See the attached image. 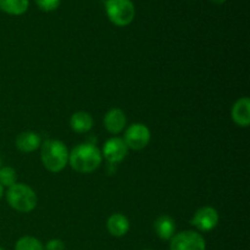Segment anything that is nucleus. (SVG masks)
<instances>
[{"label":"nucleus","instance_id":"obj_16","mask_svg":"<svg viewBox=\"0 0 250 250\" xmlns=\"http://www.w3.org/2000/svg\"><path fill=\"white\" fill-rule=\"evenodd\" d=\"M15 250H44V246L36 237L24 236L16 242Z\"/></svg>","mask_w":250,"mask_h":250},{"label":"nucleus","instance_id":"obj_4","mask_svg":"<svg viewBox=\"0 0 250 250\" xmlns=\"http://www.w3.org/2000/svg\"><path fill=\"white\" fill-rule=\"evenodd\" d=\"M105 10L110 21L119 27L128 26L136 16V9L131 0H106Z\"/></svg>","mask_w":250,"mask_h":250},{"label":"nucleus","instance_id":"obj_24","mask_svg":"<svg viewBox=\"0 0 250 250\" xmlns=\"http://www.w3.org/2000/svg\"><path fill=\"white\" fill-rule=\"evenodd\" d=\"M144 250H153V249H144Z\"/></svg>","mask_w":250,"mask_h":250},{"label":"nucleus","instance_id":"obj_17","mask_svg":"<svg viewBox=\"0 0 250 250\" xmlns=\"http://www.w3.org/2000/svg\"><path fill=\"white\" fill-rule=\"evenodd\" d=\"M17 181V173L15 168L10 167V166H4L0 167V185L2 187L10 188L14 186Z\"/></svg>","mask_w":250,"mask_h":250},{"label":"nucleus","instance_id":"obj_11","mask_svg":"<svg viewBox=\"0 0 250 250\" xmlns=\"http://www.w3.org/2000/svg\"><path fill=\"white\" fill-rule=\"evenodd\" d=\"M154 229L159 238L163 241H170L176 232L175 220L168 215H161L154 222Z\"/></svg>","mask_w":250,"mask_h":250},{"label":"nucleus","instance_id":"obj_5","mask_svg":"<svg viewBox=\"0 0 250 250\" xmlns=\"http://www.w3.org/2000/svg\"><path fill=\"white\" fill-rule=\"evenodd\" d=\"M204 237L195 231H183L175 233L170 239V250H205Z\"/></svg>","mask_w":250,"mask_h":250},{"label":"nucleus","instance_id":"obj_12","mask_svg":"<svg viewBox=\"0 0 250 250\" xmlns=\"http://www.w3.org/2000/svg\"><path fill=\"white\" fill-rule=\"evenodd\" d=\"M107 231L114 237H124L129 231V221L125 215L114 214L107 219Z\"/></svg>","mask_w":250,"mask_h":250},{"label":"nucleus","instance_id":"obj_8","mask_svg":"<svg viewBox=\"0 0 250 250\" xmlns=\"http://www.w3.org/2000/svg\"><path fill=\"white\" fill-rule=\"evenodd\" d=\"M127 154H128V148H127L124 138H119V137L107 139L102 151L103 158L109 161L110 164L121 163L126 158Z\"/></svg>","mask_w":250,"mask_h":250},{"label":"nucleus","instance_id":"obj_23","mask_svg":"<svg viewBox=\"0 0 250 250\" xmlns=\"http://www.w3.org/2000/svg\"><path fill=\"white\" fill-rule=\"evenodd\" d=\"M0 250H5V249H2V248H1V247H0Z\"/></svg>","mask_w":250,"mask_h":250},{"label":"nucleus","instance_id":"obj_2","mask_svg":"<svg viewBox=\"0 0 250 250\" xmlns=\"http://www.w3.org/2000/svg\"><path fill=\"white\" fill-rule=\"evenodd\" d=\"M41 159L49 172H60L68 163L67 146L58 139H48L41 144Z\"/></svg>","mask_w":250,"mask_h":250},{"label":"nucleus","instance_id":"obj_10","mask_svg":"<svg viewBox=\"0 0 250 250\" xmlns=\"http://www.w3.org/2000/svg\"><path fill=\"white\" fill-rule=\"evenodd\" d=\"M232 120L239 127H249L250 125V99L243 97L237 100L232 106Z\"/></svg>","mask_w":250,"mask_h":250},{"label":"nucleus","instance_id":"obj_13","mask_svg":"<svg viewBox=\"0 0 250 250\" xmlns=\"http://www.w3.org/2000/svg\"><path fill=\"white\" fill-rule=\"evenodd\" d=\"M42 141L39 134L34 132H23L16 138V148L23 153H32L41 146Z\"/></svg>","mask_w":250,"mask_h":250},{"label":"nucleus","instance_id":"obj_9","mask_svg":"<svg viewBox=\"0 0 250 250\" xmlns=\"http://www.w3.org/2000/svg\"><path fill=\"white\" fill-rule=\"evenodd\" d=\"M127 124V119L125 112L121 109L109 110L104 116V127L111 134H119L125 129Z\"/></svg>","mask_w":250,"mask_h":250},{"label":"nucleus","instance_id":"obj_15","mask_svg":"<svg viewBox=\"0 0 250 250\" xmlns=\"http://www.w3.org/2000/svg\"><path fill=\"white\" fill-rule=\"evenodd\" d=\"M28 0H0V10L9 15L20 16L28 9Z\"/></svg>","mask_w":250,"mask_h":250},{"label":"nucleus","instance_id":"obj_7","mask_svg":"<svg viewBox=\"0 0 250 250\" xmlns=\"http://www.w3.org/2000/svg\"><path fill=\"white\" fill-rule=\"evenodd\" d=\"M219 220L220 216L216 209L211 207H203L197 210L193 219L190 220V224L200 232H209L217 226Z\"/></svg>","mask_w":250,"mask_h":250},{"label":"nucleus","instance_id":"obj_22","mask_svg":"<svg viewBox=\"0 0 250 250\" xmlns=\"http://www.w3.org/2000/svg\"><path fill=\"white\" fill-rule=\"evenodd\" d=\"M0 167H1V158H0Z\"/></svg>","mask_w":250,"mask_h":250},{"label":"nucleus","instance_id":"obj_6","mask_svg":"<svg viewBox=\"0 0 250 250\" xmlns=\"http://www.w3.org/2000/svg\"><path fill=\"white\" fill-rule=\"evenodd\" d=\"M150 131L143 124H133L125 132L124 141L127 148L133 150H142L150 142Z\"/></svg>","mask_w":250,"mask_h":250},{"label":"nucleus","instance_id":"obj_1","mask_svg":"<svg viewBox=\"0 0 250 250\" xmlns=\"http://www.w3.org/2000/svg\"><path fill=\"white\" fill-rule=\"evenodd\" d=\"M102 151L94 144L83 143L68 153V163L78 173H92L102 165Z\"/></svg>","mask_w":250,"mask_h":250},{"label":"nucleus","instance_id":"obj_18","mask_svg":"<svg viewBox=\"0 0 250 250\" xmlns=\"http://www.w3.org/2000/svg\"><path fill=\"white\" fill-rule=\"evenodd\" d=\"M61 0H36V4L38 5L42 11H54L59 7Z\"/></svg>","mask_w":250,"mask_h":250},{"label":"nucleus","instance_id":"obj_14","mask_svg":"<svg viewBox=\"0 0 250 250\" xmlns=\"http://www.w3.org/2000/svg\"><path fill=\"white\" fill-rule=\"evenodd\" d=\"M93 124L94 121H93L92 115L85 111L75 112L70 120L71 129L75 131L76 133H87L92 129Z\"/></svg>","mask_w":250,"mask_h":250},{"label":"nucleus","instance_id":"obj_21","mask_svg":"<svg viewBox=\"0 0 250 250\" xmlns=\"http://www.w3.org/2000/svg\"><path fill=\"white\" fill-rule=\"evenodd\" d=\"M2 195H4V187H2V186L0 185V199H1Z\"/></svg>","mask_w":250,"mask_h":250},{"label":"nucleus","instance_id":"obj_20","mask_svg":"<svg viewBox=\"0 0 250 250\" xmlns=\"http://www.w3.org/2000/svg\"><path fill=\"white\" fill-rule=\"evenodd\" d=\"M211 1L214 2V4L221 5V4H224V2H226V0H211Z\"/></svg>","mask_w":250,"mask_h":250},{"label":"nucleus","instance_id":"obj_3","mask_svg":"<svg viewBox=\"0 0 250 250\" xmlns=\"http://www.w3.org/2000/svg\"><path fill=\"white\" fill-rule=\"evenodd\" d=\"M7 204L19 212H31L36 209L38 198L36 192L29 186L23 183H15L6 192Z\"/></svg>","mask_w":250,"mask_h":250},{"label":"nucleus","instance_id":"obj_19","mask_svg":"<svg viewBox=\"0 0 250 250\" xmlns=\"http://www.w3.org/2000/svg\"><path fill=\"white\" fill-rule=\"evenodd\" d=\"M45 250H65V244L61 239H51L46 243Z\"/></svg>","mask_w":250,"mask_h":250}]
</instances>
